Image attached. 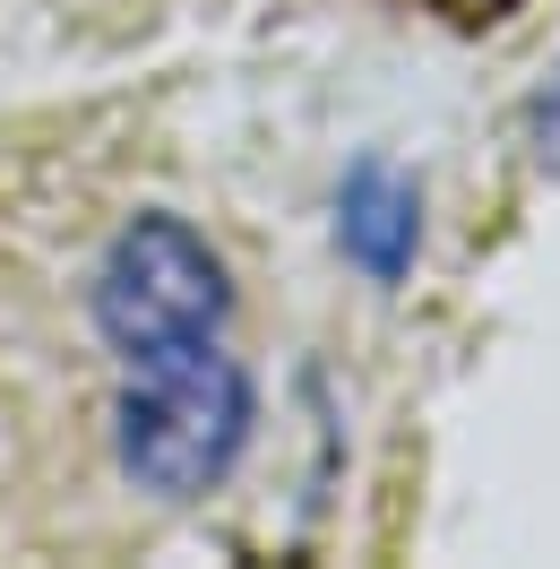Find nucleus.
<instances>
[{
	"label": "nucleus",
	"instance_id": "1",
	"mask_svg": "<svg viewBox=\"0 0 560 569\" xmlns=\"http://www.w3.org/2000/svg\"><path fill=\"white\" fill-rule=\"evenodd\" d=\"M259 423V389H250V362L224 355V337L199 355L173 362H139L121 371L112 397V458L121 475L156 500H208L250 449Z\"/></svg>",
	"mask_w": 560,
	"mask_h": 569
},
{
	"label": "nucleus",
	"instance_id": "2",
	"mask_svg": "<svg viewBox=\"0 0 560 569\" xmlns=\"http://www.w3.org/2000/svg\"><path fill=\"white\" fill-rule=\"evenodd\" d=\"M87 311H96V337H104L121 371L139 362H173L199 355L224 337L233 320V277H224V250L173 208H139L96 259V284H87Z\"/></svg>",
	"mask_w": 560,
	"mask_h": 569
},
{
	"label": "nucleus",
	"instance_id": "3",
	"mask_svg": "<svg viewBox=\"0 0 560 569\" xmlns=\"http://www.w3.org/2000/svg\"><path fill=\"white\" fill-rule=\"evenodd\" d=\"M337 250H346L362 277L397 284L422 250V181L388 156H362L337 181Z\"/></svg>",
	"mask_w": 560,
	"mask_h": 569
},
{
	"label": "nucleus",
	"instance_id": "4",
	"mask_svg": "<svg viewBox=\"0 0 560 569\" xmlns=\"http://www.w3.org/2000/svg\"><path fill=\"white\" fill-rule=\"evenodd\" d=\"M526 139H534V164H543V173H560V70L543 78V96L526 104Z\"/></svg>",
	"mask_w": 560,
	"mask_h": 569
},
{
	"label": "nucleus",
	"instance_id": "5",
	"mask_svg": "<svg viewBox=\"0 0 560 569\" xmlns=\"http://www.w3.org/2000/svg\"><path fill=\"white\" fill-rule=\"evenodd\" d=\"M449 27H500V18H518V0H431Z\"/></svg>",
	"mask_w": 560,
	"mask_h": 569
}]
</instances>
